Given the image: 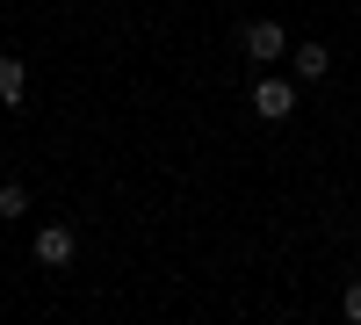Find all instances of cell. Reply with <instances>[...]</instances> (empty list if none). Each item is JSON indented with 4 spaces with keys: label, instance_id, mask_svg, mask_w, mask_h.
Returning <instances> with one entry per match:
<instances>
[{
    "label": "cell",
    "instance_id": "1",
    "mask_svg": "<svg viewBox=\"0 0 361 325\" xmlns=\"http://www.w3.org/2000/svg\"><path fill=\"white\" fill-rule=\"evenodd\" d=\"M253 109H260V123H289L296 116V80H253Z\"/></svg>",
    "mask_w": 361,
    "mask_h": 325
},
{
    "label": "cell",
    "instance_id": "2",
    "mask_svg": "<svg viewBox=\"0 0 361 325\" xmlns=\"http://www.w3.org/2000/svg\"><path fill=\"white\" fill-rule=\"evenodd\" d=\"M238 44H246L253 66H275V58L289 51V29H282V22H246V37H238Z\"/></svg>",
    "mask_w": 361,
    "mask_h": 325
},
{
    "label": "cell",
    "instance_id": "5",
    "mask_svg": "<svg viewBox=\"0 0 361 325\" xmlns=\"http://www.w3.org/2000/svg\"><path fill=\"white\" fill-rule=\"evenodd\" d=\"M333 73V51L325 44H296V80H325Z\"/></svg>",
    "mask_w": 361,
    "mask_h": 325
},
{
    "label": "cell",
    "instance_id": "3",
    "mask_svg": "<svg viewBox=\"0 0 361 325\" xmlns=\"http://www.w3.org/2000/svg\"><path fill=\"white\" fill-rule=\"evenodd\" d=\"M73 253H80V239H73V224H44V231H37V260H44V268H66Z\"/></svg>",
    "mask_w": 361,
    "mask_h": 325
},
{
    "label": "cell",
    "instance_id": "6",
    "mask_svg": "<svg viewBox=\"0 0 361 325\" xmlns=\"http://www.w3.org/2000/svg\"><path fill=\"white\" fill-rule=\"evenodd\" d=\"M0 217H29V188H22V181L0 188Z\"/></svg>",
    "mask_w": 361,
    "mask_h": 325
},
{
    "label": "cell",
    "instance_id": "7",
    "mask_svg": "<svg viewBox=\"0 0 361 325\" xmlns=\"http://www.w3.org/2000/svg\"><path fill=\"white\" fill-rule=\"evenodd\" d=\"M340 311H347V318L361 325V282H347V297H340Z\"/></svg>",
    "mask_w": 361,
    "mask_h": 325
},
{
    "label": "cell",
    "instance_id": "4",
    "mask_svg": "<svg viewBox=\"0 0 361 325\" xmlns=\"http://www.w3.org/2000/svg\"><path fill=\"white\" fill-rule=\"evenodd\" d=\"M0 102L29 109V66H22V58H0Z\"/></svg>",
    "mask_w": 361,
    "mask_h": 325
}]
</instances>
